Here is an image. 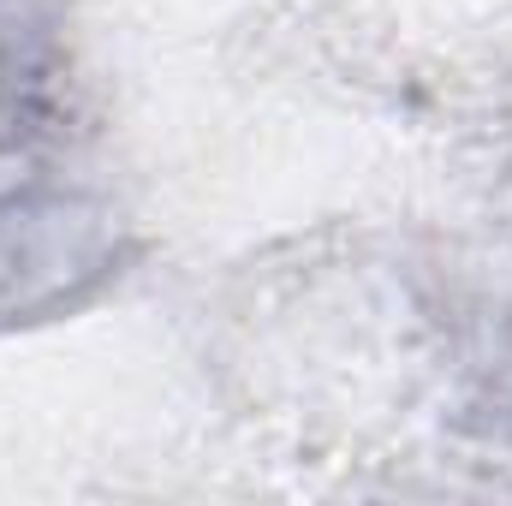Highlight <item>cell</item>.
Segmentation results:
<instances>
[{
  "instance_id": "obj_1",
  "label": "cell",
  "mask_w": 512,
  "mask_h": 506,
  "mask_svg": "<svg viewBox=\"0 0 512 506\" xmlns=\"http://www.w3.org/2000/svg\"><path fill=\"white\" fill-rule=\"evenodd\" d=\"M48 42L18 0H0V149L24 143L48 108Z\"/></svg>"
}]
</instances>
